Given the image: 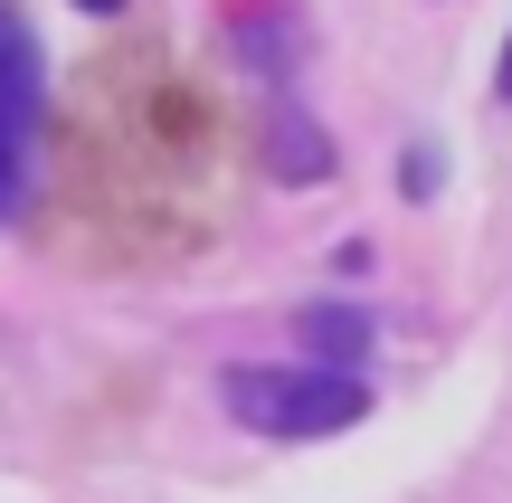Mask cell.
Segmentation results:
<instances>
[{
    "label": "cell",
    "instance_id": "cell-1",
    "mask_svg": "<svg viewBox=\"0 0 512 503\" xmlns=\"http://www.w3.org/2000/svg\"><path fill=\"white\" fill-rule=\"evenodd\" d=\"M228 114L162 38H114L48 114V238L86 266H171L228 228Z\"/></svg>",
    "mask_w": 512,
    "mask_h": 503
},
{
    "label": "cell",
    "instance_id": "cell-2",
    "mask_svg": "<svg viewBox=\"0 0 512 503\" xmlns=\"http://www.w3.org/2000/svg\"><path fill=\"white\" fill-rule=\"evenodd\" d=\"M219 399L256 437H342L370 418V380L323 371V361H238V371H219Z\"/></svg>",
    "mask_w": 512,
    "mask_h": 503
},
{
    "label": "cell",
    "instance_id": "cell-3",
    "mask_svg": "<svg viewBox=\"0 0 512 503\" xmlns=\"http://www.w3.org/2000/svg\"><path fill=\"white\" fill-rule=\"evenodd\" d=\"M38 152H48V76H38L29 19L0 0V219H29Z\"/></svg>",
    "mask_w": 512,
    "mask_h": 503
},
{
    "label": "cell",
    "instance_id": "cell-4",
    "mask_svg": "<svg viewBox=\"0 0 512 503\" xmlns=\"http://www.w3.org/2000/svg\"><path fill=\"white\" fill-rule=\"evenodd\" d=\"M266 162H275V181H323L332 171V143L304 124L294 105H275V124H266Z\"/></svg>",
    "mask_w": 512,
    "mask_h": 503
},
{
    "label": "cell",
    "instance_id": "cell-5",
    "mask_svg": "<svg viewBox=\"0 0 512 503\" xmlns=\"http://www.w3.org/2000/svg\"><path fill=\"white\" fill-rule=\"evenodd\" d=\"M294 333L323 352V371H351V361L370 352V314H351V304H304V314H294Z\"/></svg>",
    "mask_w": 512,
    "mask_h": 503
},
{
    "label": "cell",
    "instance_id": "cell-6",
    "mask_svg": "<svg viewBox=\"0 0 512 503\" xmlns=\"http://www.w3.org/2000/svg\"><path fill=\"white\" fill-rule=\"evenodd\" d=\"M494 95H503V105H512V48H503V67H494Z\"/></svg>",
    "mask_w": 512,
    "mask_h": 503
},
{
    "label": "cell",
    "instance_id": "cell-7",
    "mask_svg": "<svg viewBox=\"0 0 512 503\" xmlns=\"http://www.w3.org/2000/svg\"><path fill=\"white\" fill-rule=\"evenodd\" d=\"M76 10H124V0H76Z\"/></svg>",
    "mask_w": 512,
    "mask_h": 503
}]
</instances>
